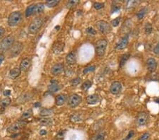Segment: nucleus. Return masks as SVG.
Instances as JSON below:
<instances>
[{"mask_svg": "<svg viewBox=\"0 0 159 140\" xmlns=\"http://www.w3.org/2000/svg\"><path fill=\"white\" fill-rule=\"evenodd\" d=\"M40 124L43 126H48L53 124V120L50 119V118H45V119H42L40 121Z\"/></svg>", "mask_w": 159, "mask_h": 140, "instance_id": "obj_32", "label": "nucleus"}, {"mask_svg": "<svg viewBox=\"0 0 159 140\" xmlns=\"http://www.w3.org/2000/svg\"><path fill=\"white\" fill-rule=\"evenodd\" d=\"M44 20L42 18L38 17L30 23L28 28V31L30 34H36L39 31L43 24Z\"/></svg>", "mask_w": 159, "mask_h": 140, "instance_id": "obj_2", "label": "nucleus"}, {"mask_svg": "<svg viewBox=\"0 0 159 140\" xmlns=\"http://www.w3.org/2000/svg\"><path fill=\"white\" fill-rule=\"evenodd\" d=\"M96 26L99 32L103 34L108 33L111 30V26L110 24L104 20H100L96 23Z\"/></svg>", "mask_w": 159, "mask_h": 140, "instance_id": "obj_5", "label": "nucleus"}, {"mask_svg": "<svg viewBox=\"0 0 159 140\" xmlns=\"http://www.w3.org/2000/svg\"><path fill=\"white\" fill-rule=\"evenodd\" d=\"M86 32L90 35H96V30L93 28H91V27H88L86 29Z\"/></svg>", "mask_w": 159, "mask_h": 140, "instance_id": "obj_43", "label": "nucleus"}, {"mask_svg": "<svg viewBox=\"0 0 159 140\" xmlns=\"http://www.w3.org/2000/svg\"><path fill=\"white\" fill-rule=\"evenodd\" d=\"M104 6H105V4H104V3H101V2H96L94 4V7L97 10L103 9L104 7Z\"/></svg>", "mask_w": 159, "mask_h": 140, "instance_id": "obj_38", "label": "nucleus"}, {"mask_svg": "<svg viewBox=\"0 0 159 140\" xmlns=\"http://www.w3.org/2000/svg\"><path fill=\"white\" fill-rule=\"evenodd\" d=\"M59 3V0H47L45 4H46L47 7H49V8H52V7H55L57 5H58Z\"/></svg>", "mask_w": 159, "mask_h": 140, "instance_id": "obj_26", "label": "nucleus"}, {"mask_svg": "<svg viewBox=\"0 0 159 140\" xmlns=\"http://www.w3.org/2000/svg\"><path fill=\"white\" fill-rule=\"evenodd\" d=\"M79 1L78 0H71V1H69L67 4V8H71V7H74L76 4H78Z\"/></svg>", "mask_w": 159, "mask_h": 140, "instance_id": "obj_37", "label": "nucleus"}, {"mask_svg": "<svg viewBox=\"0 0 159 140\" xmlns=\"http://www.w3.org/2000/svg\"><path fill=\"white\" fill-rule=\"evenodd\" d=\"M129 57H130V54H129V53H125V54H124L123 55L120 57V67H122L125 65V63L127 62V61L129 60Z\"/></svg>", "mask_w": 159, "mask_h": 140, "instance_id": "obj_22", "label": "nucleus"}, {"mask_svg": "<svg viewBox=\"0 0 159 140\" xmlns=\"http://www.w3.org/2000/svg\"><path fill=\"white\" fill-rule=\"evenodd\" d=\"M30 66V60L29 58L24 59L20 65V69L22 71H26Z\"/></svg>", "mask_w": 159, "mask_h": 140, "instance_id": "obj_18", "label": "nucleus"}, {"mask_svg": "<svg viewBox=\"0 0 159 140\" xmlns=\"http://www.w3.org/2000/svg\"><path fill=\"white\" fill-rule=\"evenodd\" d=\"M4 33H5V30H4V28H3V27L0 26V40H1V38L3 37Z\"/></svg>", "mask_w": 159, "mask_h": 140, "instance_id": "obj_46", "label": "nucleus"}, {"mask_svg": "<svg viewBox=\"0 0 159 140\" xmlns=\"http://www.w3.org/2000/svg\"><path fill=\"white\" fill-rule=\"evenodd\" d=\"M105 132L101 131V132H98L94 137H93L92 140H104L105 139Z\"/></svg>", "mask_w": 159, "mask_h": 140, "instance_id": "obj_28", "label": "nucleus"}, {"mask_svg": "<svg viewBox=\"0 0 159 140\" xmlns=\"http://www.w3.org/2000/svg\"><path fill=\"white\" fill-rule=\"evenodd\" d=\"M95 69H96V66H95V65H90V66L84 68V69L83 70V73L84 74H88V72L94 71Z\"/></svg>", "mask_w": 159, "mask_h": 140, "instance_id": "obj_33", "label": "nucleus"}, {"mask_svg": "<svg viewBox=\"0 0 159 140\" xmlns=\"http://www.w3.org/2000/svg\"><path fill=\"white\" fill-rule=\"evenodd\" d=\"M14 44V38L11 36H9L4 38L0 42V53H4L12 48Z\"/></svg>", "mask_w": 159, "mask_h": 140, "instance_id": "obj_1", "label": "nucleus"}, {"mask_svg": "<svg viewBox=\"0 0 159 140\" xmlns=\"http://www.w3.org/2000/svg\"><path fill=\"white\" fill-rule=\"evenodd\" d=\"M70 119H71V120L72 122L82 121V117H81L79 115H78V114H74V115H72L71 116V118H70Z\"/></svg>", "mask_w": 159, "mask_h": 140, "instance_id": "obj_35", "label": "nucleus"}, {"mask_svg": "<svg viewBox=\"0 0 159 140\" xmlns=\"http://www.w3.org/2000/svg\"><path fill=\"white\" fill-rule=\"evenodd\" d=\"M147 8L146 7H144V8L141 9L137 12V17L139 20H141V19H144V17L145 16V15L147 13Z\"/></svg>", "mask_w": 159, "mask_h": 140, "instance_id": "obj_23", "label": "nucleus"}, {"mask_svg": "<svg viewBox=\"0 0 159 140\" xmlns=\"http://www.w3.org/2000/svg\"><path fill=\"white\" fill-rule=\"evenodd\" d=\"M40 106H41V103H40V102H37V103H36L34 104L35 108H38V107H40Z\"/></svg>", "mask_w": 159, "mask_h": 140, "instance_id": "obj_49", "label": "nucleus"}, {"mask_svg": "<svg viewBox=\"0 0 159 140\" xmlns=\"http://www.w3.org/2000/svg\"><path fill=\"white\" fill-rule=\"evenodd\" d=\"M3 94H4V96H9L11 95V91L5 90L4 91V93H3Z\"/></svg>", "mask_w": 159, "mask_h": 140, "instance_id": "obj_47", "label": "nucleus"}, {"mask_svg": "<svg viewBox=\"0 0 159 140\" xmlns=\"http://www.w3.org/2000/svg\"><path fill=\"white\" fill-rule=\"evenodd\" d=\"M32 115H33V111H32V110H28L25 111V112L23 113L22 117H21V118H24V119H26V118H30Z\"/></svg>", "mask_w": 159, "mask_h": 140, "instance_id": "obj_34", "label": "nucleus"}, {"mask_svg": "<svg viewBox=\"0 0 159 140\" xmlns=\"http://www.w3.org/2000/svg\"><path fill=\"white\" fill-rule=\"evenodd\" d=\"M34 5L35 4H30L27 7L26 10V16L28 17V16L33 15V11H34Z\"/></svg>", "mask_w": 159, "mask_h": 140, "instance_id": "obj_27", "label": "nucleus"}, {"mask_svg": "<svg viewBox=\"0 0 159 140\" xmlns=\"http://www.w3.org/2000/svg\"><path fill=\"white\" fill-rule=\"evenodd\" d=\"M157 65H158L157 61L153 57H150L146 60V67H147V69L150 72H154L156 70Z\"/></svg>", "mask_w": 159, "mask_h": 140, "instance_id": "obj_11", "label": "nucleus"}, {"mask_svg": "<svg viewBox=\"0 0 159 140\" xmlns=\"http://www.w3.org/2000/svg\"><path fill=\"white\" fill-rule=\"evenodd\" d=\"M108 41L105 39H100L96 43V53L99 57H103L106 50Z\"/></svg>", "mask_w": 159, "mask_h": 140, "instance_id": "obj_3", "label": "nucleus"}, {"mask_svg": "<svg viewBox=\"0 0 159 140\" xmlns=\"http://www.w3.org/2000/svg\"><path fill=\"white\" fill-rule=\"evenodd\" d=\"M66 133V130H60L59 131V132L57 133V135L56 136V138L58 139H62L64 138V136H65Z\"/></svg>", "mask_w": 159, "mask_h": 140, "instance_id": "obj_39", "label": "nucleus"}, {"mask_svg": "<svg viewBox=\"0 0 159 140\" xmlns=\"http://www.w3.org/2000/svg\"><path fill=\"white\" fill-rule=\"evenodd\" d=\"M81 81H82L81 78H79V77H76V78L73 79L70 81V84L73 86H77V85H79V83H81Z\"/></svg>", "mask_w": 159, "mask_h": 140, "instance_id": "obj_36", "label": "nucleus"}, {"mask_svg": "<svg viewBox=\"0 0 159 140\" xmlns=\"http://www.w3.org/2000/svg\"><path fill=\"white\" fill-rule=\"evenodd\" d=\"M22 19V14L20 11H13L8 17V24L10 26H15L21 22Z\"/></svg>", "mask_w": 159, "mask_h": 140, "instance_id": "obj_4", "label": "nucleus"}, {"mask_svg": "<svg viewBox=\"0 0 159 140\" xmlns=\"http://www.w3.org/2000/svg\"><path fill=\"white\" fill-rule=\"evenodd\" d=\"M54 113V110L53 109H43L40 112V115L42 117H47L52 115Z\"/></svg>", "mask_w": 159, "mask_h": 140, "instance_id": "obj_24", "label": "nucleus"}, {"mask_svg": "<svg viewBox=\"0 0 159 140\" xmlns=\"http://www.w3.org/2000/svg\"><path fill=\"white\" fill-rule=\"evenodd\" d=\"M67 100V96L66 94H60L57 95L55 98V103L57 106H62L66 103Z\"/></svg>", "mask_w": 159, "mask_h": 140, "instance_id": "obj_17", "label": "nucleus"}, {"mask_svg": "<svg viewBox=\"0 0 159 140\" xmlns=\"http://www.w3.org/2000/svg\"><path fill=\"white\" fill-rule=\"evenodd\" d=\"M122 88L121 83H120L119 81H114L112 83L110 87V91L111 92V94L117 95L122 91Z\"/></svg>", "mask_w": 159, "mask_h": 140, "instance_id": "obj_12", "label": "nucleus"}, {"mask_svg": "<svg viewBox=\"0 0 159 140\" xmlns=\"http://www.w3.org/2000/svg\"><path fill=\"white\" fill-rule=\"evenodd\" d=\"M149 115L146 112H141L137 115V118H136V122H137L138 126H144L147 122Z\"/></svg>", "mask_w": 159, "mask_h": 140, "instance_id": "obj_9", "label": "nucleus"}, {"mask_svg": "<svg viewBox=\"0 0 159 140\" xmlns=\"http://www.w3.org/2000/svg\"><path fill=\"white\" fill-rule=\"evenodd\" d=\"M120 21H121V18L120 17H117L116 19H115L114 20H113L112 21H111V24H112L113 26L117 27V26L120 24Z\"/></svg>", "mask_w": 159, "mask_h": 140, "instance_id": "obj_40", "label": "nucleus"}, {"mask_svg": "<svg viewBox=\"0 0 159 140\" xmlns=\"http://www.w3.org/2000/svg\"><path fill=\"white\" fill-rule=\"evenodd\" d=\"M60 89L59 84L57 81L55 79H52L50 81V84L48 86V91L51 93H55L58 91Z\"/></svg>", "mask_w": 159, "mask_h": 140, "instance_id": "obj_15", "label": "nucleus"}, {"mask_svg": "<svg viewBox=\"0 0 159 140\" xmlns=\"http://www.w3.org/2000/svg\"><path fill=\"white\" fill-rule=\"evenodd\" d=\"M134 131L130 130L129 132V133H128L127 136L126 137H125V139H124L123 140H129L130 139H131V138H132L133 137H134Z\"/></svg>", "mask_w": 159, "mask_h": 140, "instance_id": "obj_42", "label": "nucleus"}, {"mask_svg": "<svg viewBox=\"0 0 159 140\" xmlns=\"http://www.w3.org/2000/svg\"><path fill=\"white\" fill-rule=\"evenodd\" d=\"M86 101L88 104L94 105L100 101V97H99L98 95H97V94H93V95H90L87 97Z\"/></svg>", "mask_w": 159, "mask_h": 140, "instance_id": "obj_19", "label": "nucleus"}, {"mask_svg": "<svg viewBox=\"0 0 159 140\" xmlns=\"http://www.w3.org/2000/svg\"><path fill=\"white\" fill-rule=\"evenodd\" d=\"M45 9V4L42 3H38L35 4L34 5V11H33V15L37 14V13H40Z\"/></svg>", "mask_w": 159, "mask_h": 140, "instance_id": "obj_20", "label": "nucleus"}, {"mask_svg": "<svg viewBox=\"0 0 159 140\" xmlns=\"http://www.w3.org/2000/svg\"><path fill=\"white\" fill-rule=\"evenodd\" d=\"M21 69L20 68H13V69H11L9 71V77L11 79H15L17 78L18 77H19V75L21 74Z\"/></svg>", "mask_w": 159, "mask_h": 140, "instance_id": "obj_21", "label": "nucleus"}, {"mask_svg": "<svg viewBox=\"0 0 159 140\" xmlns=\"http://www.w3.org/2000/svg\"><path fill=\"white\" fill-rule=\"evenodd\" d=\"M144 30H145V33H146V34L147 35L151 34V33H152V30H153L152 25H151L150 23H146V24H145Z\"/></svg>", "mask_w": 159, "mask_h": 140, "instance_id": "obj_31", "label": "nucleus"}, {"mask_svg": "<svg viewBox=\"0 0 159 140\" xmlns=\"http://www.w3.org/2000/svg\"><path fill=\"white\" fill-rule=\"evenodd\" d=\"M64 69V65L62 63H58L55 65L54 66L52 67L51 73L53 75H59V74L62 72Z\"/></svg>", "mask_w": 159, "mask_h": 140, "instance_id": "obj_14", "label": "nucleus"}, {"mask_svg": "<svg viewBox=\"0 0 159 140\" xmlns=\"http://www.w3.org/2000/svg\"><path fill=\"white\" fill-rule=\"evenodd\" d=\"M92 86V82L90 81H86L84 82L82 85V89L83 91H88L90 88Z\"/></svg>", "mask_w": 159, "mask_h": 140, "instance_id": "obj_29", "label": "nucleus"}, {"mask_svg": "<svg viewBox=\"0 0 159 140\" xmlns=\"http://www.w3.org/2000/svg\"><path fill=\"white\" fill-rule=\"evenodd\" d=\"M154 52L156 55H159V42L157 43V45H156L155 48H154Z\"/></svg>", "mask_w": 159, "mask_h": 140, "instance_id": "obj_45", "label": "nucleus"}, {"mask_svg": "<svg viewBox=\"0 0 159 140\" xmlns=\"http://www.w3.org/2000/svg\"><path fill=\"white\" fill-rule=\"evenodd\" d=\"M66 62L68 65H72L76 62V55L74 52H71L66 56Z\"/></svg>", "mask_w": 159, "mask_h": 140, "instance_id": "obj_16", "label": "nucleus"}, {"mask_svg": "<svg viewBox=\"0 0 159 140\" xmlns=\"http://www.w3.org/2000/svg\"><path fill=\"white\" fill-rule=\"evenodd\" d=\"M155 101L157 103H159V98H156V99H155Z\"/></svg>", "mask_w": 159, "mask_h": 140, "instance_id": "obj_51", "label": "nucleus"}, {"mask_svg": "<svg viewBox=\"0 0 159 140\" xmlns=\"http://www.w3.org/2000/svg\"><path fill=\"white\" fill-rule=\"evenodd\" d=\"M119 10H120V6H113V7H112V9H111V12L112 13H114V12H117Z\"/></svg>", "mask_w": 159, "mask_h": 140, "instance_id": "obj_44", "label": "nucleus"}, {"mask_svg": "<svg viewBox=\"0 0 159 140\" xmlns=\"http://www.w3.org/2000/svg\"><path fill=\"white\" fill-rule=\"evenodd\" d=\"M82 102V98L78 94H72L69 97L68 105L71 108H75L79 106Z\"/></svg>", "mask_w": 159, "mask_h": 140, "instance_id": "obj_8", "label": "nucleus"}, {"mask_svg": "<svg viewBox=\"0 0 159 140\" xmlns=\"http://www.w3.org/2000/svg\"><path fill=\"white\" fill-rule=\"evenodd\" d=\"M11 102V98L7 97V98H4V99L1 100V102H0V106H1V107H3V108L7 107V106H9Z\"/></svg>", "mask_w": 159, "mask_h": 140, "instance_id": "obj_30", "label": "nucleus"}, {"mask_svg": "<svg viewBox=\"0 0 159 140\" xmlns=\"http://www.w3.org/2000/svg\"><path fill=\"white\" fill-rule=\"evenodd\" d=\"M30 94H28V93H24V94H23L22 95L20 96L19 98V102H20L21 103H25V102H26L27 100H28L30 99Z\"/></svg>", "mask_w": 159, "mask_h": 140, "instance_id": "obj_25", "label": "nucleus"}, {"mask_svg": "<svg viewBox=\"0 0 159 140\" xmlns=\"http://www.w3.org/2000/svg\"><path fill=\"white\" fill-rule=\"evenodd\" d=\"M64 48H65V43L60 41H57L53 45V51L55 54H59L64 50Z\"/></svg>", "mask_w": 159, "mask_h": 140, "instance_id": "obj_13", "label": "nucleus"}, {"mask_svg": "<svg viewBox=\"0 0 159 140\" xmlns=\"http://www.w3.org/2000/svg\"><path fill=\"white\" fill-rule=\"evenodd\" d=\"M23 49H24V45H23V44L21 42H17L16 43H14L13 46H12V48L10 49V57H17L18 55H19Z\"/></svg>", "mask_w": 159, "mask_h": 140, "instance_id": "obj_7", "label": "nucleus"}, {"mask_svg": "<svg viewBox=\"0 0 159 140\" xmlns=\"http://www.w3.org/2000/svg\"><path fill=\"white\" fill-rule=\"evenodd\" d=\"M40 134L41 135H45L47 134V131L42 130H40Z\"/></svg>", "mask_w": 159, "mask_h": 140, "instance_id": "obj_50", "label": "nucleus"}, {"mask_svg": "<svg viewBox=\"0 0 159 140\" xmlns=\"http://www.w3.org/2000/svg\"><path fill=\"white\" fill-rule=\"evenodd\" d=\"M128 43H129V35L126 34L116 44L115 48L117 50H123L127 48Z\"/></svg>", "mask_w": 159, "mask_h": 140, "instance_id": "obj_10", "label": "nucleus"}, {"mask_svg": "<svg viewBox=\"0 0 159 140\" xmlns=\"http://www.w3.org/2000/svg\"><path fill=\"white\" fill-rule=\"evenodd\" d=\"M26 125V123L24 121L16 122L11 125L9 127L7 128V132L9 133H12V135L13 134H16L20 130H22L24 127H25Z\"/></svg>", "mask_w": 159, "mask_h": 140, "instance_id": "obj_6", "label": "nucleus"}, {"mask_svg": "<svg viewBox=\"0 0 159 140\" xmlns=\"http://www.w3.org/2000/svg\"><path fill=\"white\" fill-rule=\"evenodd\" d=\"M4 60V56L2 54H0V65L2 63V62Z\"/></svg>", "mask_w": 159, "mask_h": 140, "instance_id": "obj_48", "label": "nucleus"}, {"mask_svg": "<svg viewBox=\"0 0 159 140\" xmlns=\"http://www.w3.org/2000/svg\"><path fill=\"white\" fill-rule=\"evenodd\" d=\"M149 137H150V134L149 132H146V133L143 134V135H142L137 140H147L149 139Z\"/></svg>", "mask_w": 159, "mask_h": 140, "instance_id": "obj_41", "label": "nucleus"}]
</instances>
